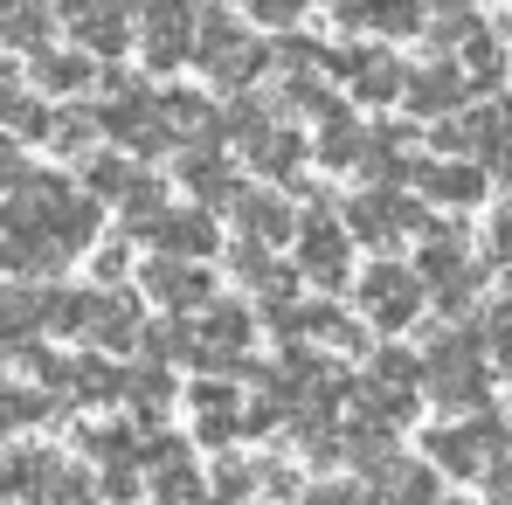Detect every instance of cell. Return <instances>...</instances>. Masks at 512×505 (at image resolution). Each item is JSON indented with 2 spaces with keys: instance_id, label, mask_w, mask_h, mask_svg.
Instances as JSON below:
<instances>
[{
  "instance_id": "obj_1",
  "label": "cell",
  "mask_w": 512,
  "mask_h": 505,
  "mask_svg": "<svg viewBox=\"0 0 512 505\" xmlns=\"http://www.w3.org/2000/svg\"><path fill=\"white\" fill-rule=\"evenodd\" d=\"M49 298H28V291H0V353H28V333L42 326Z\"/></svg>"
},
{
  "instance_id": "obj_2",
  "label": "cell",
  "mask_w": 512,
  "mask_h": 505,
  "mask_svg": "<svg viewBox=\"0 0 512 505\" xmlns=\"http://www.w3.org/2000/svg\"><path fill=\"white\" fill-rule=\"evenodd\" d=\"M0 28H7V35H14V42H21V49H35V42H42V35H49V14H42V7H28V0H21V7H7V14H0Z\"/></svg>"
},
{
  "instance_id": "obj_3",
  "label": "cell",
  "mask_w": 512,
  "mask_h": 505,
  "mask_svg": "<svg viewBox=\"0 0 512 505\" xmlns=\"http://www.w3.org/2000/svg\"><path fill=\"white\" fill-rule=\"evenodd\" d=\"M374 305H381V312H395V326H402V312L416 305V284H409V277H388V270H381V277H374Z\"/></svg>"
},
{
  "instance_id": "obj_4",
  "label": "cell",
  "mask_w": 512,
  "mask_h": 505,
  "mask_svg": "<svg viewBox=\"0 0 512 505\" xmlns=\"http://www.w3.org/2000/svg\"><path fill=\"white\" fill-rule=\"evenodd\" d=\"M35 77H42L49 90H70V84H84L90 70L77 63V56H42V70H35Z\"/></svg>"
},
{
  "instance_id": "obj_5",
  "label": "cell",
  "mask_w": 512,
  "mask_h": 505,
  "mask_svg": "<svg viewBox=\"0 0 512 505\" xmlns=\"http://www.w3.org/2000/svg\"><path fill=\"white\" fill-rule=\"evenodd\" d=\"M153 291H160V298H194L201 284H194L187 270H153Z\"/></svg>"
},
{
  "instance_id": "obj_6",
  "label": "cell",
  "mask_w": 512,
  "mask_h": 505,
  "mask_svg": "<svg viewBox=\"0 0 512 505\" xmlns=\"http://www.w3.org/2000/svg\"><path fill=\"white\" fill-rule=\"evenodd\" d=\"M0 492H14V464L7 457H0Z\"/></svg>"
}]
</instances>
